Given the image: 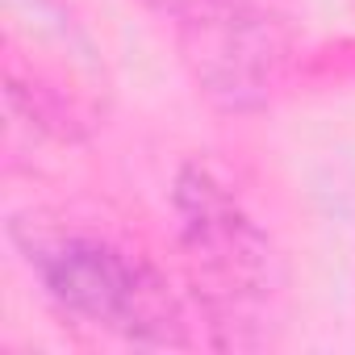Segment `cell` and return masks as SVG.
Instances as JSON below:
<instances>
[{
    "instance_id": "6da1fadb",
    "label": "cell",
    "mask_w": 355,
    "mask_h": 355,
    "mask_svg": "<svg viewBox=\"0 0 355 355\" xmlns=\"http://www.w3.org/2000/svg\"><path fill=\"white\" fill-rule=\"evenodd\" d=\"M26 263L46 297L76 322H88L121 343L184 347L189 322L163 272L125 243L76 226H13Z\"/></svg>"
},
{
    "instance_id": "7a4b0ae2",
    "label": "cell",
    "mask_w": 355,
    "mask_h": 355,
    "mask_svg": "<svg viewBox=\"0 0 355 355\" xmlns=\"http://www.w3.org/2000/svg\"><path fill=\"white\" fill-rule=\"evenodd\" d=\"M180 218V243L189 251L197 293L222 318L218 326H251L247 318L272 293V247L239 193L205 163H189L171 193Z\"/></svg>"
},
{
    "instance_id": "3957f363",
    "label": "cell",
    "mask_w": 355,
    "mask_h": 355,
    "mask_svg": "<svg viewBox=\"0 0 355 355\" xmlns=\"http://www.w3.org/2000/svg\"><path fill=\"white\" fill-rule=\"evenodd\" d=\"M180 46L218 105L251 109L284 71L288 9L284 0H180Z\"/></svg>"
}]
</instances>
